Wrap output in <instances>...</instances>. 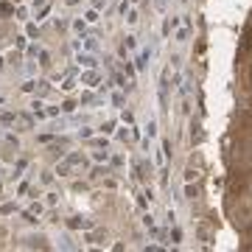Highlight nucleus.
<instances>
[{
  "label": "nucleus",
  "mask_w": 252,
  "mask_h": 252,
  "mask_svg": "<svg viewBox=\"0 0 252 252\" xmlns=\"http://www.w3.org/2000/svg\"><path fill=\"white\" fill-rule=\"evenodd\" d=\"M247 81H250V87H252V64H250V70H247Z\"/></svg>",
  "instance_id": "1"
},
{
  "label": "nucleus",
  "mask_w": 252,
  "mask_h": 252,
  "mask_svg": "<svg viewBox=\"0 0 252 252\" xmlns=\"http://www.w3.org/2000/svg\"><path fill=\"white\" fill-rule=\"evenodd\" d=\"M250 193H252V185H250Z\"/></svg>",
  "instance_id": "2"
}]
</instances>
